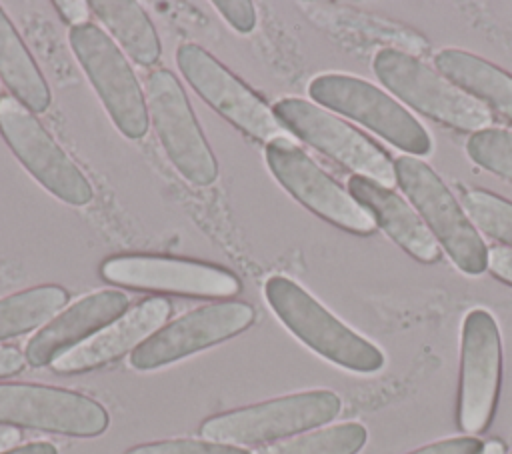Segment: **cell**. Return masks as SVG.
<instances>
[{"label":"cell","instance_id":"25","mask_svg":"<svg viewBox=\"0 0 512 454\" xmlns=\"http://www.w3.org/2000/svg\"><path fill=\"white\" fill-rule=\"evenodd\" d=\"M466 154L476 166L512 182V132L510 130L490 126L486 130L470 134L466 142Z\"/></svg>","mask_w":512,"mask_h":454},{"label":"cell","instance_id":"29","mask_svg":"<svg viewBox=\"0 0 512 454\" xmlns=\"http://www.w3.org/2000/svg\"><path fill=\"white\" fill-rule=\"evenodd\" d=\"M488 270L496 280L512 286V250L504 246L488 248Z\"/></svg>","mask_w":512,"mask_h":454},{"label":"cell","instance_id":"6","mask_svg":"<svg viewBox=\"0 0 512 454\" xmlns=\"http://www.w3.org/2000/svg\"><path fill=\"white\" fill-rule=\"evenodd\" d=\"M272 112L284 130L342 168L386 188L396 184L394 162L388 152L330 110L302 98H282L272 106Z\"/></svg>","mask_w":512,"mask_h":454},{"label":"cell","instance_id":"12","mask_svg":"<svg viewBox=\"0 0 512 454\" xmlns=\"http://www.w3.org/2000/svg\"><path fill=\"white\" fill-rule=\"evenodd\" d=\"M100 276L132 290L194 298H232L242 290L240 278L218 264L158 254L108 256L100 264Z\"/></svg>","mask_w":512,"mask_h":454},{"label":"cell","instance_id":"11","mask_svg":"<svg viewBox=\"0 0 512 454\" xmlns=\"http://www.w3.org/2000/svg\"><path fill=\"white\" fill-rule=\"evenodd\" d=\"M0 134L20 164L50 194L72 206L92 200V184L38 118L12 96L0 98Z\"/></svg>","mask_w":512,"mask_h":454},{"label":"cell","instance_id":"2","mask_svg":"<svg viewBox=\"0 0 512 454\" xmlns=\"http://www.w3.org/2000/svg\"><path fill=\"white\" fill-rule=\"evenodd\" d=\"M372 70L400 102L442 126L474 134L494 122L484 104L410 52L382 46L372 58Z\"/></svg>","mask_w":512,"mask_h":454},{"label":"cell","instance_id":"33","mask_svg":"<svg viewBox=\"0 0 512 454\" xmlns=\"http://www.w3.org/2000/svg\"><path fill=\"white\" fill-rule=\"evenodd\" d=\"M22 440V434L16 426L0 424V454L6 450H12Z\"/></svg>","mask_w":512,"mask_h":454},{"label":"cell","instance_id":"34","mask_svg":"<svg viewBox=\"0 0 512 454\" xmlns=\"http://www.w3.org/2000/svg\"><path fill=\"white\" fill-rule=\"evenodd\" d=\"M480 454H506V448H504V444L500 440H490V442L484 444Z\"/></svg>","mask_w":512,"mask_h":454},{"label":"cell","instance_id":"10","mask_svg":"<svg viewBox=\"0 0 512 454\" xmlns=\"http://www.w3.org/2000/svg\"><path fill=\"white\" fill-rule=\"evenodd\" d=\"M502 378V340L494 316L484 308L466 314L460 334V378L456 424L482 434L494 416Z\"/></svg>","mask_w":512,"mask_h":454},{"label":"cell","instance_id":"35","mask_svg":"<svg viewBox=\"0 0 512 454\" xmlns=\"http://www.w3.org/2000/svg\"><path fill=\"white\" fill-rule=\"evenodd\" d=\"M508 454H512V452H508Z\"/></svg>","mask_w":512,"mask_h":454},{"label":"cell","instance_id":"21","mask_svg":"<svg viewBox=\"0 0 512 454\" xmlns=\"http://www.w3.org/2000/svg\"><path fill=\"white\" fill-rule=\"evenodd\" d=\"M88 6L132 60L142 66H150L160 58V38L146 10L138 2L90 0Z\"/></svg>","mask_w":512,"mask_h":454},{"label":"cell","instance_id":"23","mask_svg":"<svg viewBox=\"0 0 512 454\" xmlns=\"http://www.w3.org/2000/svg\"><path fill=\"white\" fill-rule=\"evenodd\" d=\"M368 440L360 422H342L262 446L252 454H358Z\"/></svg>","mask_w":512,"mask_h":454},{"label":"cell","instance_id":"9","mask_svg":"<svg viewBox=\"0 0 512 454\" xmlns=\"http://www.w3.org/2000/svg\"><path fill=\"white\" fill-rule=\"evenodd\" d=\"M264 154L272 176L304 208L352 234L366 236L376 230L372 216L350 192L288 136L270 140Z\"/></svg>","mask_w":512,"mask_h":454},{"label":"cell","instance_id":"13","mask_svg":"<svg viewBox=\"0 0 512 454\" xmlns=\"http://www.w3.org/2000/svg\"><path fill=\"white\" fill-rule=\"evenodd\" d=\"M0 424L94 438L110 424L108 410L94 398L44 384H0Z\"/></svg>","mask_w":512,"mask_h":454},{"label":"cell","instance_id":"17","mask_svg":"<svg viewBox=\"0 0 512 454\" xmlns=\"http://www.w3.org/2000/svg\"><path fill=\"white\" fill-rule=\"evenodd\" d=\"M126 308L128 296L120 290H96L78 298L28 340L26 362L34 368L52 366L56 358L120 318Z\"/></svg>","mask_w":512,"mask_h":454},{"label":"cell","instance_id":"20","mask_svg":"<svg viewBox=\"0 0 512 454\" xmlns=\"http://www.w3.org/2000/svg\"><path fill=\"white\" fill-rule=\"evenodd\" d=\"M0 78L12 98L30 112H44L50 106V88L22 42L12 20L0 8Z\"/></svg>","mask_w":512,"mask_h":454},{"label":"cell","instance_id":"8","mask_svg":"<svg viewBox=\"0 0 512 454\" xmlns=\"http://www.w3.org/2000/svg\"><path fill=\"white\" fill-rule=\"evenodd\" d=\"M144 98L162 150L178 174L196 186L216 182L218 162L176 74L166 68L148 72Z\"/></svg>","mask_w":512,"mask_h":454},{"label":"cell","instance_id":"19","mask_svg":"<svg viewBox=\"0 0 512 454\" xmlns=\"http://www.w3.org/2000/svg\"><path fill=\"white\" fill-rule=\"evenodd\" d=\"M434 66L468 96L512 122V74L482 56L458 48L436 52Z\"/></svg>","mask_w":512,"mask_h":454},{"label":"cell","instance_id":"18","mask_svg":"<svg viewBox=\"0 0 512 454\" xmlns=\"http://www.w3.org/2000/svg\"><path fill=\"white\" fill-rule=\"evenodd\" d=\"M346 190L372 216L376 228L394 240L406 254L424 264H436L440 260L438 242L414 206L398 192L356 174L348 178Z\"/></svg>","mask_w":512,"mask_h":454},{"label":"cell","instance_id":"15","mask_svg":"<svg viewBox=\"0 0 512 454\" xmlns=\"http://www.w3.org/2000/svg\"><path fill=\"white\" fill-rule=\"evenodd\" d=\"M256 318L248 302L224 300L200 306L162 326L130 354V366L156 370L244 332Z\"/></svg>","mask_w":512,"mask_h":454},{"label":"cell","instance_id":"24","mask_svg":"<svg viewBox=\"0 0 512 454\" xmlns=\"http://www.w3.org/2000/svg\"><path fill=\"white\" fill-rule=\"evenodd\" d=\"M460 204L478 232L512 250V202L484 188L462 190Z\"/></svg>","mask_w":512,"mask_h":454},{"label":"cell","instance_id":"4","mask_svg":"<svg viewBox=\"0 0 512 454\" xmlns=\"http://www.w3.org/2000/svg\"><path fill=\"white\" fill-rule=\"evenodd\" d=\"M340 410L336 392L306 390L210 416L200 424V436L228 446H256L324 426Z\"/></svg>","mask_w":512,"mask_h":454},{"label":"cell","instance_id":"32","mask_svg":"<svg viewBox=\"0 0 512 454\" xmlns=\"http://www.w3.org/2000/svg\"><path fill=\"white\" fill-rule=\"evenodd\" d=\"M2 454H58V448L50 442H28L24 446H16L12 450H6Z\"/></svg>","mask_w":512,"mask_h":454},{"label":"cell","instance_id":"3","mask_svg":"<svg viewBox=\"0 0 512 454\" xmlns=\"http://www.w3.org/2000/svg\"><path fill=\"white\" fill-rule=\"evenodd\" d=\"M394 176L454 266L470 276L486 272L488 246L434 168L420 158L404 154L394 160Z\"/></svg>","mask_w":512,"mask_h":454},{"label":"cell","instance_id":"30","mask_svg":"<svg viewBox=\"0 0 512 454\" xmlns=\"http://www.w3.org/2000/svg\"><path fill=\"white\" fill-rule=\"evenodd\" d=\"M26 366V356L14 346H0V378L14 376Z\"/></svg>","mask_w":512,"mask_h":454},{"label":"cell","instance_id":"7","mask_svg":"<svg viewBox=\"0 0 512 454\" xmlns=\"http://www.w3.org/2000/svg\"><path fill=\"white\" fill-rule=\"evenodd\" d=\"M68 42L114 126L130 140L142 138L150 122L146 98L120 46L92 22L72 26Z\"/></svg>","mask_w":512,"mask_h":454},{"label":"cell","instance_id":"27","mask_svg":"<svg viewBox=\"0 0 512 454\" xmlns=\"http://www.w3.org/2000/svg\"><path fill=\"white\" fill-rule=\"evenodd\" d=\"M214 8L240 34H248L256 26V10L248 0H216Z\"/></svg>","mask_w":512,"mask_h":454},{"label":"cell","instance_id":"22","mask_svg":"<svg viewBox=\"0 0 512 454\" xmlns=\"http://www.w3.org/2000/svg\"><path fill=\"white\" fill-rule=\"evenodd\" d=\"M68 302V290L56 284L32 286L0 298V342L48 324Z\"/></svg>","mask_w":512,"mask_h":454},{"label":"cell","instance_id":"1","mask_svg":"<svg viewBox=\"0 0 512 454\" xmlns=\"http://www.w3.org/2000/svg\"><path fill=\"white\" fill-rule=\"evenodd\" d=\"M264 296L278 320L318 356L360 374L384 368L380 348L338 320L298 282L274 274L264 284Z\"/></svg>","mask_w":512,"mask_h":454},{"label":"cell","instance_id":"28","mask_svg":"<svg viewBox=\"0 0 512 454\" xmlns=\"http://www.w3.org/2000/svg\"><path fill=\"white\" fill-rule=\"evenodd\" d=\"M482 448L484 442H480L476 436H456L426 444L408 454H480Z\"/></svg>","mask_w":512,"mask_h":454},{"label":"cell","instance_id":"5","mask_svg":"<svg viewBox=\"0 0 512 454\" xmlns=\"http://www.w3.org/2000/svg\"><path fill=\"white\" fill-rule=\"evenodd\" d=\"M308 94L314 104L362 124L406 156L432 152V138L416 116L368 80L340 72L318 74L310 80Z\"/></svg>","mask_w":512,"mask_h":454},{"label":"cell","instance_id":"36","mask_svg":"<svg viewBox=\"0 0 512 454\" xmlns=\"http://www.w3.org/2000/svg\"><path fill=\"white\" fill-rule=\"evenodd\" d=\"M0 98H2V96H0Z\"/></svg>","mask_w":512,"mask_h":454},{"label":"cell","instance_id":"14","mask_svg":"<svg viewBox=\"0 0 512 454\" xmlns=\"http://www.w3.org/2000/svg\"><path fill=\"white\" fill-rule=\"evenodd\" d=\"M176 64L196 94L240 132L266 144L286 136L272 108L202 46H178Z\"/></svg>","mask_w":512,"mask_h":454},{"label":"cell","instance_id":"26","mask_svg":"<svg viewBox=\"0 0 512 454\" xmlns=\"http://www.w3.org/2000/svg\"><path fill=\"white\" fill-rule=\"evenodd\" d=\"M126 454H252L238 446L218 444L210 440H192V438H172L160 442H148L130 448Z\"/></svg>","mask_w":512,"mask_h":454},{"label":"cell","instance_id":"31","mask_svg":"<svg viewBox=\"0 0 512 454\" xmlns=\"http://www.w3.org/2000/svg\"><path fill=\"white\" fill-rule=\"evenodd\" d=\"M54 8L60 12V16L72 26H78V24H84L88 22V2H80V0H72V2H54Z\"/></svg>","mask_w":512,"mask_h":454},{"label":"cell","instance_id":"16","mask_svg":"<svg viewBox=\"0 0 512 454\" xmlns=\"http://www.w3.org/2000/svg\"><path fill=\"white\" fill-rule=\"evenodd\" d=\"M172 304L166 298H144L106 328L68 350L52 362L58 374H82L102 368L126 352H134L142 342L156 334L170 318Z\"/></svg>","mask_w":512,"mask_h":454}]
</instances>
